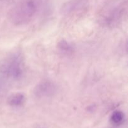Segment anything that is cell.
<instances>
[{
    "label": "cell",
    "mask_w": 128,
    "mask_h": 128,
    "mask_svg": "<svg viewBox=\"0 0 128 128\" xmlns=\"http://www.w3.org/2000/svg\"><path fill=\"white\" fill-rule=\"evenodd\" d=\"M58 48L62 53L71 54L73 52L74 47L70 43L65 40H61L58 43Z\"/></svg>",
    "instance_id": "obj_8"
},
{
    "label": "cell",
    "mask_w": 128,
    "mask_h": 128,
    "mask_svg": "<svg viewBox=\"0 0 128 128\" xmlns=\"http://www.w3.org/2000/svg\"><path fill=\"white\" fill-rule=\"evenodd\" d=\"M86 4V0H71L62 5L61 11L64 15H68L82 9Z\"/></svg>",
    "instance_id": "obj_5"
},
{
    "label": "cell",
    "mask_w": 128,
    "mask_h": 128,
    "mask_svg": "<svg viewBox=\"0 0 128 128\" xmlns=\"http://www.w3.org/2000/svg\"><path fill=\"white\" fill-rule=\"evenodd\" d=\"M40 4V0H20L9 13L10 22L16 26L29 23L38 12Z\"/></svg>",
    "instance_id": "obj_1"
},
{
    "label": "cell",
    "mask_w": 128,
    "mask_h": 128,
    "mask_svg": "<svg viewBox=\"0 0 128 128\" xmlns=\"http://www.w3.org/2000/svg\"><path fill=\"white\" fill-rule=\"evenodd\" d=\"M26 101V97L24 94L16 92L12 94L8 98V104L13 107L22 106Z\"/></svg>",
    "instance_id": "obj_6"
},
{
    "label": "cell",
    "mask_w": 128,
    "mask_h": 128,
    "mask_svg": "<svg viewBox=\"0 0 128 128\" xmlns=\"http://www.w3.org/2000/svg\"><path fill=\"white\" fill-rule=\"evenodd\" d=\"M127 11V1L115 2L105 8L100 18V23L108 28L117 26L122 21Z\"/></svg>",
    "instance_id": "obj_3"
},
{
    "label": "cell",
    "mask_w": 128,
    "mask_h": 128,
    "mask_svg": "<svg viewBox=\"0 0 128 128\" xmlns=\"http://www.w3.org/2000/svg\"><path fill=\"white\" fill-rule=\"evenodd\" d=\"M124 114L121 110H115L111 114L110 117V120L114 125H118L122 124L124 120Z\"/></svg>",
    "instance_id": "obj_7"
},
{
    "label": "cell",
    "mask_w": 128,
    "mask_h": 128,
    "mask_svg": "<svg viewBox=\"0 0 128 128\" xmlns=\"http://www.w3.org/2000/svg\"><path fill=\"white\" fill-rule=\"evenodd\" d=\"M57 91L56 84L51 80L44 79L41 80L35 87L34 94L38 98H48L52 96Z\"/></svg>",
    "instance_id": "obj_4"
},
{
    "label": "cell",
    "mask_w": 128,
    "mask_h": 128,
    "mask_svg": "<svg viewBox=\"0 0 128 128\" xmlns=\"http://www.w3.org/2000/svg\"><path fill=\"white\" fill-rule=\"evenodd\" d=\"M24 60L22 53L16 51L10 54L0 61V77L5 79L18 80L22 76Z\"/></svg>",
    "instance_id": "obj_2"
}]
</instances>
